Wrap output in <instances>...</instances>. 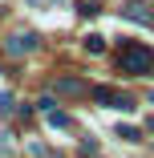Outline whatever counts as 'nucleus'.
<instances>
[{
	"mask_svg": "<svg viewBox=\"0 0 154 158\" xmlns=\"http://www.w3.org/2000/svg\"><path fill=\"white\" fill-rule=\"evenodd\" d=\"M150 134H154V118H150Z\"/></svg>",
	"mask_w": 154,
	"mask_h": 158,
	"instance_id": "nucleus-11",
	"label": "nucleus"
},
{
	"mask_svg": "<svg viewBox=\"0 0 154 158\" xmlns=\"http://www.w3.org/2000/svg\"><path fill=\"white\" fill-rule=\"evenodd\" d=\"M77 12H81V16H98V12H102V8H98V4H94V0H85V4H77Z\"/></svg>",
	"mask_w": 154,
	"mask_h": 158,
	"instance_id": "nucleus-9",
	"label": "nucleus"
},
{
	"mask_svg": "<svg viewBox=\"0 0 154 158\" xmlns=\"http://www.w3.org/2000/svg\"><path fill=\"white\" fill-rule=\"evenodd\" d=\"M89 93H94V102H102V106H110V110H134L130 98H126V93H118L114 85H94Z\"/></svg>",
	"mask_w": 154,
	"mask_h": 158,
	"instance_id": "nucleus-2",
	"label": "nucleus"
},
{
	"mask_svg": "<svg viewBox=\"0 0 154 158\" xmlns=\"http://www.w3.org/2000/svg\"><path fill=\"white\" fill-rule=\"evenodd\" d=\"M85 53H89V57H98V53H106V41H102L98 33H89V37H85Z\"/></svg>",
	"mask_w": 154,
	"mask_h": 158,
	"instance_id": "nucleus-6",
	"label": "nucleus"
},
{
	"mask_svg": "<svg viewBox=\"0 0 154 158\" xmlns=\"http://www.w3.org/2000/svg\"><path fill=\"white\" fill-rule=\"evenodd\" d=\"M150 69H154V49L142 45V41H122V49H118V73L142 77Z\"/></svg>",
	"mask_w": 154,
	"mask_h": 158,
	"instance_id": "nucleus-1",
	"label": "nucleus"
},
{
	"mask_svg": "<svg viewBox=\"0 0 154 158\" xmlns=\"http://www.w3.org/2000/svg\"><path fill=\"white\" fill-rule=\"evenodd\" d=\"M33 8H41V4H61V0H28Z\"/></svg>",
	"mask_w": 154,
	"mask_h": 158,
	"instance_id": "nucleus-10",
	"label": "nucleus"
},
{
	"mask_svg": "<svg viewBox=\"0 0 154 158\" xmlns=\"http://www.w3.org/2000/svg\"><path fill=\"white\" fill-rule=\"evenodd\" d=\"M53 89H57V93H85V85H81L77 77H57Z\"/></svg>",
	"mask_w": 154,
	"mask_h": 158,
	"instance_id": "nucleus-5",
	"label": "nucleus"
},
{
	"mask_svg": "<svg viewBox=\"0 0 154 158\" xmlns=\"http://www.w3.org/2000/svg\"><path fill=\"white\" fill-rule=\"evenodd\" d=\"M49 126H53V130H65V126H69V114H57V110H49Z\"/></svg>",
	"mask_w": 154,
	"mask_h": 158,
	"instance_id": "nucleus-7",
	"label": "nucleus"
},
{
	"mask_svg": "<svg viewBox=\"0 0 154 158\" xmlns=\"http://www.w3.org/2000/svg\"><path fill=\"white\" fill-rule=\"evenodd\" d=\"M118 138L122 142H138V130H134V126H118Z\"/></svg>",
	"mask_w": 154,
	"mask_h": 158,
	"instance_id": "nucleus-8",
	"label": "nucleus"
},
{
	"mask_svg": "<svg viewBox=\"0 0 154 158\" xmlns=\"http://www.w3.org/2000/svg\"><path fill=\"white\" fill-rule=\"evenodd\" d=\"M33 49H37V33H24V37H12V41H8V53H12V57L33 53Z\"/></svg>",
	"mask_w": 154,
	"mask_h": 158,
	"instance_id": "nucleus-4",
	"label": "nucleus"
},
{
	"mask_svg": "<svg viewBox=\"0 0 154 158\" xmlns=\"http://www.w3.org/2000/svg\"><path fill=\"white\" fill-rule=\"evenodd\" d=\"M122 16H126V20H134V24H154V12L142 4V0H130V4L122 8Z\"/></svg>",
	"mask_w": 154,
	"mask_h": 158,
	"instance_id": "nucleus-3",
	"label": "nucleus"
},
{
	"mask_svg": "<svg viewBox=\"0 0 154 158\" xmlns=\"http://www.w3.org/2000/svg\"><path fill=\"white\" fill-rule=\"evenodd\" d=\"M150 102H154V93H150Z\"/></svg>",
	"mask_w": 154,
	"mask_h": 158,
	"instance_id": "nucleus-12",
	"label": "nucleus"
}]
</instances>
